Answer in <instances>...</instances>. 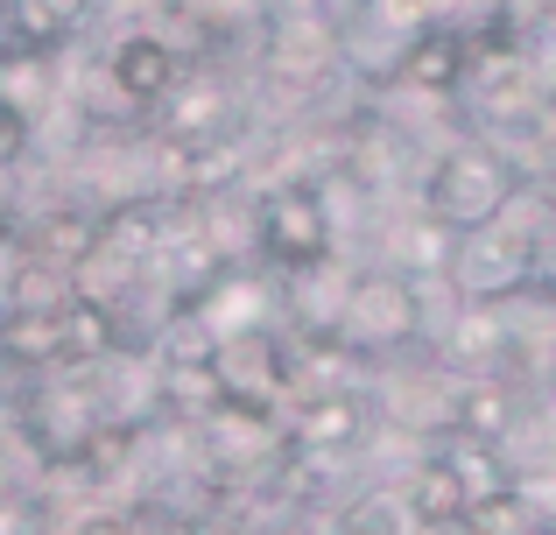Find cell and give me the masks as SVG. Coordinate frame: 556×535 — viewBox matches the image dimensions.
Returning <instances> with one entry per match:
<instances>
[{"label":"cell","instance_id":"obj_13","mask_svg":"<svg viewBox=\"0 0 556 535\" xmlns=\"http://www.w3.org/2000/svg\"><path fill=\"white\" fill-rule=\"evenodd\" d=\"M339 535H402V522H394L388 500H359V508L345 514V528H339Z\"/></svg>","mask_w":556,"mask_h":535},{"label":"cell","instance_id":"obj_17","mask_svg":"<svg viewBox=\"0 0 556 535\" xmlns=\"http://www.w3.org/2000/svg\"><path fill=\"white\" fill-rule=\"evenodd\" d=\"M543 275H549V289H556V262H549V268H543Z\"/></svg>","mask_w":556,"mask_h":535},{"label":"cell","instance_id":"obj_8","mask_svg":"<svg viewBox=\"0 0 556 535\" xmlns=\"http://www.w3.org/2000/svg\"><path fill=\"white\" fill-rule=\"evenodd\" d=\"M0 353L8 359H64V317L56 310H8L0 324Z\"/></svg>","mask_w":556,"mask_h":535},{"label":"cell","instance_id":"obj_3","mask_svg":"<svg viewBox=\"0 0 556 535\" xmlns=\"http://www.w3.org/2000/svg\"><path fill=\"white\" fill-rule=\"evenodd\" d=\"M254 233H261V254L282 275H311V268H325V254H331V212L311 183H282V191L261 198Z\"/></svg>","mask_w":556,"mask_h":535},{"label":"cell","instance_id":"obj_15","mask_svg":"<svg viewBox=\"0 0 556 535\" xmlns=\"http://www.w3.org/2000/svg\"><path fill=\"white\" fill-rule=\"evenodd\" d=\"M71 535H135V528H127L121 514H92V522H78Z\"/></svg>","mask_w":556,"mask_h":535},{"label":"cell","instance_id":"obj_9","mask_svg":"<svg viewBox=\"0 0 556 535\" xmlns=\"http://www.w3.org/2000/svg\"><path fill=\"white\" fill-rule=\"evenodd\" d=\"M359 402H345V395H325V402H311L303 409V423H296V444H311V451H353L359 444Z\"/></svg>","mask_w":556,"mask_h":535},{"label":"cell","instance_id":"obj_2","mask_svg":"<svg viewBox=\"0 0 556 535\" xmlns=\"http://www.w3.org/2000/svg\"><path fill=\"white\" fill-rule=\"evenodd\" d=\"M331 331H339L345 345H359V353H394V345H408L422 331L416 275H359V282L345 289L339 324Z\"/></svg>","mask_w":556,"mask_h":535},{"label":"cell","instance_id":"obj_14","mask_svg":"<svg viewBox=\"0 0 556 535\" xmlns=\"http://www.w3.org/2000/svg\"><path fill=\"white\" fill-rule=\"evenodd\" d=\"M28 149V113H14V106H0V163H14V155Z\"/></svg>","mask_w":556,"mask_h":535},{"label":"cell","instance_id":"obj_18","mask_svg":"<svg viewBox=\"0 0 556 535\" xmlns=\"http://www.w3.org/2000/svg\"><path fill=\"white\" fill-rule=\"evenodd\" d=\"M0 247H8V219H0Z\"/></svg>","mask_w":556,"mask_h":535},{"label":"cell","instance_id":"obj_1","mask_svg":"<svg viewBox=\"0 0 556 535\" xmlns=\"http://www.w3.org/2000/svg\"><path fill=\"white\" fill-rule=\"evenodd\" d=\"M521 198V163L501 149H451L437 155L430 183H422V219L444 226L451 240L465 233H486V226H501L507 212H515Z\"/></svg>","mask_w":556,"mask_h":535},{"label":"cell","instance_id":"obj_11","mask_svg":"<svg viewBox=\"0 0 556 535\" xmlns=\"http://www.w3.org/2000/svg\"><path fill=\"white\" fill-rule=\"evenodd\" d=\"M169 99H177V113H169V135L177 141H198V135H212V127L226 120V92H212V85H177Z\"/></svg>","mask_w":556,"mask_h":535},{"label":"cell","instance_id":"obj_6","mask_svg":"<svg viewBox=\"0 0 556 535\" xmlns=\"http://www.w3.org/2000/svg\"><path fill=\"white\" fill-rule=\"evenodd\" d=\"M472 64H479L472 36L430 22V28H416L408 50H402V85H416V92H458V85L472 78Z\"/></svg>","mask_w":556,"mask_h":535},{"label":"cell","instance_id":"obj_5","mask_svg":"<svg viewBox=\"0 0 556 535\" xmlns=\"http://www.w3.org/2000/svg\"><path fill=\"white\" fill-rule=\"evenodd\" d=\"M106 78H113V92H121L127 106H163V99L184 85V56L169 50L163 36L135 28V36H121V42H113Z\"/></svg>","mask_w":556,"mask_h":535},{"label":"cell","instance_id":"obj_4","mask_svg":"<svg viewBox=\"0 0 556 535\" xmlns=\"http://www.w3.org/2000/svg\"><path fill=\"white\" fill-rule=\"evenodd\" d=\"M535 240L529 233H515V226H486V233H465L458 247H451V282H458V296H472V303H501V296H515V289H529L535 282Z\"/></svg>","mask_w":556,"mask_h":535},{"label":"cell","instance_id":"obj_10","mask_svg":"<svg viewBox=\"0 0 556 535\" xmlns=\"http://www.w3.org/2000/svg\"><path fill=\"white\" fill-rule=\"evenodd\" d=\"M56 317H64V359H99L113 345V310L92 296H71L56 303Z\"/></svg>","mask_w":556,"mask_h":535},{"label":"cell","instance_id":"obj_7","mask_svg":"<svg viewBox=\"0 0 556 535\" xmlns=\"http://www.w3.org/2000/svg\"><path fill=\"white\" fill-rule=\"evenodd\" d=\"M408 514H416L422 528H465L472 522V494L458 486V472H451L444 451H430L408 472Z\"/></svg>","mask_w":556,"mask_h":535},{"label":"cell","instance_id":"obj_12","mask_svg":"<svg viewBox=\"0 0 556 535\" xmlns=\"http://www.w3.org/2000/svg\"><path fill=\"white\" fill-rule=\"evenodd\" d=\"M501 423H507V402H501V387H465V402H458V437H479V444H493V437H501Z\"/></svg>","mask_w":556,"mask_h":535},{"label":"cell","instance_id":"obj_16","mask_svg":"<svg viewBox=\"0 0 556 535\" xmlns=\"http://www.w3.org/2000/svg\"><path fill=\"white\" fill-rule=\"evenodd\" d=\"M42 8H50V14H56V22H78V14H85V8H92V0H42Z\"/></svg>","mask_w":556,"mask_h":535}]
</instances>
